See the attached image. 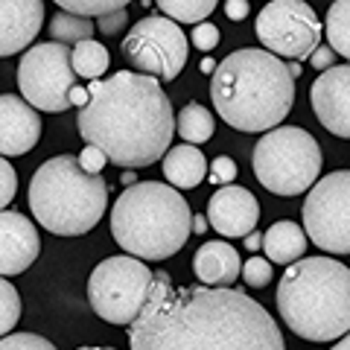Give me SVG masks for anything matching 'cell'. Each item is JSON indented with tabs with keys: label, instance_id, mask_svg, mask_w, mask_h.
Returning a JSON list of instances; mask_svg holds the SVG:
<instances>
[{
	"label": "cell",
	"instance_id": "cell-7",
	"mask_svg": "<svg viewBox=\"0 0 350 350\" xmlns=\"http://www.w3.org/2000/svg\"><path fill=\"white\" fill-rule=\"evenodd\" d=\"M254 175L275 196H301L321 175V146L298 126H275L254 146Z\"/></svg>",
	"mask_w": 350,
	"mask_h": 350
},
{
	"label": "cell",
	"instance_id": "cell-41",
	"mask_svg": "<svg viewBox=\"0 0 350 350\" xmlns=\"http://www.w3.org/2000/svg\"><path fill=\"white\" fill-rule=\"evenodd\" d=\"M202 70H204V73H213V70H216V62H213V59H204V62H202Z\"/></svg>",
	"mask_w": 350,
	"mask_h": 350
},
{
	"label": "cell",
	"instance_id": "cell-15",
	"mask_svg": "<svg viewBox=\"0 0 350 350\" xmlns=\"http://www.w3.org/2000/svg\"><path fill=\"white\" fill-rule=\"evenodd\" d=\"M207 222L222 237H245L260 222V204L245 187H228L216 190L207 204Z\"/></svg>",
	"mask_w": 350,
	"mask_h": 350
},
{
	"label": "cell",
	"instance_id": "cell-36",
	"mask_svg": "<svg viewBox=\"0 0 350 350\" xmlns=\"http://www.w3.org/2000/svg\"><path fill=\"white\" fill-rule=\"evenodd\" d=\"M248 12V0H225V15L231 21H245Z\"/></svg>",
	"mask_w": 350,
	"mask_h": 350
},
{
	"label": "cell",
	"instance_id": "cell-19",
	"mask_svg": "<svg viewBox=\"0 0 350 350\" xmlns=\"http://www.w3.org/2000/svg\"><path fill=\"white\" fill-rule=\"evenodd\" d=\"M163 175H167V181L175 190L199 187L207 175V161L199 152V146L181 144V146L163 152Z\"/></svg>",
	"mask_w": 350,
	"mask_h": 350
},
{
	"label": "cell",
	"instance_id": "cell-17",
	"mask_svg": "<svg viewBox=\"0 0 350 350\" xmlns=\"http://www.w3.org/2000/svg\"><path fill=\"white\" fill-rule=\"evenodd\" d=\"M44 24V0H0V56H12L36 41Z\"/></svg>",
	"mask_w": 350,
	"mask_h": 350
},
{
	"label": "cell",
	"instance_id": "cell-9",
	"mask_svg": "<svg viewBox=\"0 0 350 350\" xmlns=\"http://www.w3.org/2000/svg\"><path fill=\"white\" fill-rule=\"evenodd\" d=\"M76 85V70L70 64V50L62 41L36 44L24 53L18 64V88L36 111H68L70 88Z\"/></svg>",
	"mask_w": 350,
	"mask_h": 350
},
{
	"label": "cell",
	"instance_id": "cell-21",
	"mask_svg": "<svg viewBox=\"0 0 350 350\" xmlns=\"http://www.w3.org/2000/svg\"><path fill=\"white\" fill-rule=\"evenodd\" d=\"M108 62H111V56H108V50L100 41L85 38L79 44H73L70 64H73L76 76H82V79H100V76L105 73V68H108Z\"/></svg>",
	"mask_w": 350,
	"mask_h": 350
},
{
	"label": "cell",
	"instance_id": "cell-2",
	"mask_svg": "<svg viewBox=\"0 0 350 350\" xmlns=\"http://www.w3.org/2000/svg\"><path fill=\"white\" fill-rule=\"evenodd\" d=\"M91 100L79 108L76 126L91 146H100L117 167H149L172 144L175 117L170 96L155 76L120 70L88 85Z\"/></svg>",
	"mask_w": 350,
	"mask_h": 350
},
{
	"label": "cell",
	"instance_id": "cell-32",
	"mask_svg": "<svg viewBox=\"0 0 350 350\" xmlns=\"http://www.w3.org/2000/svg\"><path fill=\"white\" fill-rule=\"evenodd\" d=\"M76 161H79V167H82L85 172L100 175V172L105 170V161H108V155H105V152H103L100 146H91V144H88V146L82 149V155L76 158Z\"/></svg>",
	"mask_w": 350,
	"mask_h": 350
},
{
	"label": "cell",
	"instance_id": "cell-5",
	"mask_svg": "<svg viewBox=\"0 0 350 350\" xmlns=\"http://www.w3.org/2000/svg\"><path fill=\"white\" fill-rule=\"evenodd\" d=\"M193 231L187 199L158 181H140L114 202L111 234L117 245L140 260H167L178 254Z\"/></svg>",
	"mask_w": 350,
	"mask_h": 350
},
{
	"label": "cell",
	"instance_id": "cell-37",
	"mask_svg": "<svg viewBox=\"0 0 350 350\" xmlns=\"http://www.w3.org/2000/svg\"><path fill=\"white\" fill-rule=\"evenodd\" d=\"M68 100H70V105H88V100H91V94H88V88H82V85H73L70 88V94H68Z\"/></svg>",
	"mask_w": 350,
	"mask_h": 350
},
{
	"label": "cell",
	"instance_id": "cell-35",
	"mask_svg": "<svg viewBox=\"0 0 350 350\" xmlns=\"http://www.w3.org/2000/svg\"><path fill=\"white\" fill-rule=\"evenodd\" d=\"M310 62L315 64L319 70H327V68H333V59H336V53H333V47H315L312 53H310Z\"/></svg>",
	"mask_w": 350,
	"mask_h": 350
},
{
	"label": "cell",
	"instance_id": "cell-11",
	"mask_svg": "<svg viewBox=\"0 0 350 350\" xmlns=\"http://www.w3.org/2000/svg\"><path fill=\"white\" fill-rule=\"evenodd\" d=\"M187 53H190L187 36L167 15H152L137 21L123 41V56L129 59L131 68L163 82H172L184 70Z\"/></svg>",
	"mask_w": 350,
	"mask_h": 350
},
{
	"label": "cell",
	"instance_id": "cell-34",
	"mask_svg": "<svg viewBox=\"0 0 350 350\" xmlns=\"http://www.w3.org/2000/svg\"><path fill=\"white\" fill-rule=\"evenodd\" d=\"M96 27H100L103 36H117V32L126 27V12H123V9L105 12V15H100V21H96Z\"/></svg>",
	"mask_w": 350,
	"mask_h": 350
},
{
	"label": "cell",
	"instance_id": "cell-13",
	"mask_svg": "<svg viewBox=\"0 0 350 350\" xmlns=\"http://www.w3.org/2000/svg\"><path fill=\"white\" fill-rule=\"evenodd\" d=\"M310 103L330 135L350 137V64L327 68L310 88Z\"/></svg>",
	"mask_w": 350,
	"mask_h": 350
},
{
	"label": "cell",
	"instance_id": "cell-22",
	"mask_svg": "<svg viewBox=\"0 0 350 350\" xmlns=\"http://www.w3.org/2000/svg\"><path fill=\"white\" fill-rule=\"evenodd\" d=\"M175 126H178V135L187 140V144H204V140L213 137V129H216L213 114L199 103L184 105L178 120H175Z\"/></svg>",
	"mask_w": 350,
	"mask_h": 350
},
{
	"label": "cell",
	"instance_id": "cell-33",
	"mask_svg": "<svg viewBox=\"0 0 350 350\" xmlns=\"http://www.w3.org/2000/svg\"><path fill=\"white\" fill-rule=\"evenodd\" d=\"M211 178L216 181V184H231L234 178H237V163H234V158H228V155H219L213 163H211Z\"/></svg>",
	"mask_w": 350,
	"mask_h": 350
},
{
	"label": "cell",
	"instance_id": "cell-39",
	"mask_svg": "<svg viewBox=\"0 0 350 350\" xmlns=\"http://www.w3.org/2000/svg\"><path fill=\"white\" fill-rule=\"evenodd\" d=\"M330 350H350V330H347L342 338H338V345H336V347H330Z\"/></svg>",
	"mask_w": 350,
	"mask_h": 350
},
{
	"label": "cell",
	"instance_id": "cell-24",
	"mask_svg": "<svg viewBox=\"0 0 350 350\" xmlns=\"http://www.w3.org/2000/svg\"><path fill=\"white\" fill-rule=\"evenodd\" d=\"M155 3L175 24H202L216 9L219 0H155Z\"/></svg>",
	"mask_w": 350,
	"mask_h": 350
},
{
	"label": "cell",
	"instance_id": "cell-6",
	"mask_svg": "<svg viewBox=\"0 0 350 350\" xmlns=\"http://www.w3.org/2000/svg\"><path fill=\"white\" fill-rule=\"evenodd\" d=\"M108 184L79 167L73 155L44 161L29 181V207L56 237H82L105 213Z\"/></svg>",
	"mask_w": 350,
	"mask_h": 350
},
{
	"label": "cell",
	"instance_id": "cell-20",
	"mask_svg": "<svg viewBox=\"0 0 350 350\" xmlns=\"http://www.w3.org/2000/svg\"><path fill=\"white\" fill-rule=\"evenodd\" d=\"M262 248L271 262H280V266H289V262L301 260L306 251V231L301 225L289 222V219H280L262 234Z\"/></svg>",
	"mask_w": 350,
	"mask_h": 350
},
{
	"label": "cell",
	"instance_id": "cell-27",
	"mask_svg": "<svg viewBox=\"0 0 350 350\" xmlns=\"http://www.w3.org/2000/svg\"><path fill=\"white\" fill-rule=\"evenodd\" d=\"M64 12L73 15H85V18H100L105 12H114V9H126L129 0H56Z\"/></svg>",
	"mask_w": 350,
	"mask_h": 350
},
{
	"label": "cell",
	"instance_id": "cell-23",
	"mask_svg": "<svg viewBox=\"0 0 350 350\" xmlns=\"http://www.w3.org/2000/svg\"><path fill=\"white\" fill-rule=\"evenodd\" d=\"M324 36L330 41L333 53L350 59V0H336V3L327 9Z\"/></svg>",
	"mask_w": 350,
	"mask_h": 350
},
{
	"label": "cell",
	"instance_id": "cell-42",
	"mask_svg": "<svg viewBox=\"0 0 350 350\" xmlns=\"http://www.w3.org/2000/svg\"><path fill=\"white\" fill-rule=\"evenodd\" d=\"M82 350H114V347H82Z\"/></svg>",
	"mask_w": 350,
	"mask_h": 350
},
{
	"label": "cell",
	"instance_id": "cell-16",
	"mask_svg": "<svg viewBox=\"0 0 350 350\" xmlns=\"http://www.w3.org/2000/svg\"><path fill=\"white\" fill-rule=\"evenodd\" d=\"M41 137L38 111L12 94L0 96V155H27Z\"/></svg>",
	"mask_w": 350,
	"mask_h": 350
},
{
	"label": "cell",
	"instance_id": "cell-4",
	"mask_svg": "<svg viewBox=\"0 0 350 350\" xmlns=\"http://www.w3.org/2000/svg\"><path fill=\"white\" fill-rule=\"evenodd\" d=\"M278 310L306 342H333L350 330V269L330 257L289 262L278 286Z\"/></svg>",
	"mask_w": 350,
	"mask_h": 350
},
{
	"label": "cell",
	"instance_id": "cell-25",
	"mask_svg": "<svg viewBox=\"0 0 350 350\" xmlns=\"http://www.w3.org/2000/svg\"><path fill=\"white\" fill-rule=\"evenodd\" d=\"M94 21L85 15H73V12H59L50 21V36L62 41V44H79L85 38L94 36Z\"/></svg>",
	"mask_w": 350,
	"mask_h": 350
},
{
	"label": "cell",
	"instance_id": "cell-26",
	"mask_svg": "<svg viewBox=\"0 0 350 350\" xmlns=\"http://www.w3.org/2000/svg\"><path fill=\"white\" fill-rule=\"evenodd\" d=\"M18 319H21V295L12 283L0 275V336L12 333Z\"/></svg>",
	"mask_w": 350,
	"mask_h": 350
},
{
	"label": "cell",
	"instance_id": "cell-10",
	"mask_svg": "<svg viewBox=\"0 0 350 350\" xmlns=\"http://www.w3.org/2000/svg\"><path fill=\"white\" fill-rule=\"evenodd\" d=\"M304 231L327 254H350V170L324 175L310 187Z\"/></svg>",
	"mask_w": 350,
	"mask_h": 350
},
{
	"label": "cell",
	"instance_id": "cell-38",
	"mask_svg": "<svg viewBox=\"0 0 350 350\" xmlns=\"http://www.w3.org/2000/svg\"><path fill=\"white\" fill-rule=\"evenodd\" d=\"M245 248H248V251H257V248H262V234H257V231L245 234Z\"/></svg>",
	"mask_w": 350,
	"mask_h": 350
},
{
	"label": "cell",
	"instance_id": "cell-14",
	"mask_svg": "<svg viewBox=\"0 0 350 350\" xmlns=\"http://www.w3.org/2000/svg\"><path fill=\"white\" fill-rule=\"evenodd\" d=\"M41 239L24 213L0 211V275H21L38 260Z\"/></svg>",
	"mask_w": 350,
	"mask_h": 350
},
{
	"label": "cell",
	"instance_id": "cell-40",
	"mask_svg": "<svg viewBox=\"0 0 350 350\" xmlns=\"http://www.w3.org/2000/svg\"><path fill=\"white\" fill-rule=\"evenodd\" d=\"M204 228H207V219H204V216H196V219H193V231H196V234H202Z\"/></svg>",
	"mask_w": 350,
	"mask_h": 350
},
{
	"label": "cell",
	"instance_id": "cell-29",
	"mask_svg": "<svg viewBox=\"0 0 350 350\" xmlns=\"http://www.w3.org/2000/svg\"><path fill=\"white\" fill-rule=\"evenodd\" d=\"M239 275L245 278L251 289H262V286H269V280H271V266H269V260H262V257H251V260H245V266L239 269Z\"/></svg>",
	"mask_w": 350,
	"mask_h": 350
},
{
	"label": "cell",
	"instance_id": "cell-8",
	"mask_svg": "<svg viewBox=\"0 0 350 350\" xmlns=\"http://www.w3.org/2000/svg\"><path fill=\"white\" fill-rule=\"evenodd\" d=\"M152 289V269L140 257H108L91 271L88 301L108 324H131Z\"/></svg>",
	"mask_w": 350,
	"mask_h": 350
},
{
	"label": "cell",
	"instance_id": "cell-30",
	"mask_svg": "<svg viewBox=\"0 0 350 350\" xmlns=\"http://www.w3.org/2000/svg\"><path fill=\"white\" fill-rule=\"evenodd\" d=\"M15 193H18V172L12 170V163L0 155V211L15 199Z\"/></svg>",
	"mask_w": 350,
	"mask_h": 350
},
{
	"label": "cell",
	"instance_id": "cell-28",
	"mask_svg": "<svg viewBox=\"0 0 350 350\" xmlns=\"http://www.w3.org/2000/svg\"><path fill=\"white\" fill-rule=\"evenodd\" d=\"M0 350H56V345L36 333H12L9 338H0Z\"/></svg>",
	"mask_w": 350,
	"mask_h": 350
},
{
	"label": "cell",
	"instance_id": "cell-18",
	"mask_svg": "<svg viewBox=\"0 0 350 350\" xmlns=\"http://www.w3.org/2000/svg\"><path fill=\"white\" fill-rule=\"evenodd\" d=\"M239 269H243V262H239L237 248L222 243V239L204 243L193 257V271L204 286H231L239 278Z\"/></svg>",
	"mask_w": 350,
	"mask_h": 350
},
{
	"label": "cell",
	"instance_id": "cell-31",
	"mask_svg": "<svg viewBox=\"0 0 350 350\" xmlns=\"http://www.w3.org/2000/svg\"><path fill=\"white\" fill-rule=\"evenodd\" d=\"M190 41H193V47L211 53L219 44V29L213 24H207V21H202V24H196V29L190 32Z\"/></svg>",
	"mask_w": 350,
	"mask_h": 350
},
{
	"label": "cell",
	"instance_id": "cell-12",
	"mask_svg": "<svg viewBox=\"0 0 350 350\" xmlns=\"http://www.w3.org/2000/svg\"><path fill=\"white\" fill-rule=\"evenodd\" d=\"M257 38L283 59H306L321 41V21L306 0H271L257 15Z\"/></svg>",
	"mask_w": 350,
	"mask_h": 350
},
{
	"label": "cell",
	"instance_id": "cell-1",
	"mask_svg": "<svg viewBox=\"0 0 350 350\" xmlns=\"http://www.w3.org/2000/svg\"><path fill=\"white\" fill-rule=\"evenodd\" d=\"M131 350H286L278 321L231 286H172L152 275V289L129 324Z\"/></svg>",
	"mask_w": 350,
	"mask_h": 350
},
{
	"label": "cell",
	"instance_id": "cell-3",
	"mask_svg": "<svg viewBox=\"0 0 350 350\" xmlns=\"http://www.w3.org/2000/svg\"><path fill=\"white\" fill-rule=\"evenodd\" d=\"M211 76V100L219 117L237 131L275 129L295 103V76L269 50H237Z\"/></svg>",
	"mask_w": 350,
	"mask_h": 350
}]
</instances>
